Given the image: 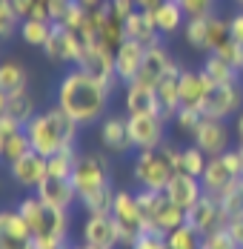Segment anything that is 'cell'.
I'll use <instances>...</instances> for the list:
<instances>
[{"label":"cell","mask_w":243,"mask_h":249,"mask_svg":"<svg viewBox=\"0 0 243 249\" xmlns=\"http://www.w3.org/2000/svg\"><path fill=\"white\" fill-rule=\"evenodd\" d=\"M129 118V141L132 149H160L166 143V126L163 115H126Z\"/></svg>","instance_id":"cell-8"},{"label":"cell","mask_w":243,"mask_h":249,"mask_svg":"<svg viewBox=\"0 0 243 249\" xmlns=\"http://www.w3.org/2000/svg\"><path fill=\"white\" fill-rule=\"evenodd\" d=\"M77 160H80L77 146L60 149L57 155L49 158V178H66V180H72V172H74V166H77Z\"/></svg>","instance_id":"cell-33"},{"label":"cell","mask_w":243,"mask_h":249,"mask_svg":"<svg viewBox=\"0 0 243 249\" xmlns=\"http://www.w3.org/2000/svg\"><path fill=\"white\" fill-rule=\"evenodd\" d=\"M20 23H23V18L17 15L15 3H12V0H0V40H3V43L12 40V37L20 32Z\"/></svg>","instance_id":"cell-36"},{"label":"cell","mask_w":243,"mask_h":249,"mask_svg":"<svg viewBox=\"0 0 243 249\" xmlns=\"http://www.w3.org/2000/svg\"><path fill=\"white\" fill-rule=\"evenodd\" d=\"M17 212L26 218V224L32 229V238H40V235L69 238V212L46 206L37 198V192H26L23 198L17 200Z\"/></svg>","instance_id":"cell-3"},{"label":"cell","mask_w":243,"mask_h":249,"mask_svg":"<svg viewBox=\"0 0 243 249\" xmlns=\"http://www.w3.org/2000/svg\"><path fill=\"white\" fill-rule=\"evenodd\" d=\"M220 198V206H223V212H226V218L232 221V218H243V178H238Z\"/></svg>","instance_id":"cell-39"},{"label":"cell","mask_w":243,"mask_h":249,"mask_svg":"<svg viewBox=\"0 0 243 249\" xmlns=\"http://www.w3.org/2000/svg\"><path fill=\"white\" fill-rule=\"evenodd\" d=\"M115 183L112 186H103V189H97L92 195H86V198H80L77 203L83 206V212L86 215H95V212H112V203H115Z\"/></svg>","instance_id":"cell-34"},{"label":"cell","mask_w":243,"mask_h":249,"mask_svg":"<svg viewBox=\"0 0 243 249\" xmlns=\"http://www.w3.org/2000/svg\"><path fill=\"white\" fill-rule=\"evenodd\" d=\"M238 146V143H235ZM238 152H241V175H243V146H238Z\"/></svg>","instance_id":"cell-54"},{"label":"cell","mask_w":243,"mask_h":249,"mask_svg":"<svg viewBox=\"0 0 243 249\" xmlns=\"http://www.w3.org/2000/svg\"><path fill=\"white\" fill-rule=\"evenodd\" d=\"M109 9H112L118 18H123V20H126V18L138 9V3H135V0H109Z\"/></svg>","instance_id":"cell-47"},{"label":"cell","mask_w":243,"mask_h":249,"mask_svg":"<svg viewBox=\"0 0 243 249\" xmlns=\"http://www.w3.org/2000/svg\"><path fill=\"white\" fill-rule=\"evenodd\" d=\"M37 100L29 89H20V92H0V115L17 121V124L29 126L32 118L37 115Z\"/></svg>","instance_id":"cell-23"},{"label":"cell","mask_w":243,"mask_h":249,"mask_svg":"<svg viewBox=\"0 0 243 249\" xmlns=\"http://www.w3.org/2000/svg\"><path fill=\"white\" fill-rule=\"evenodd\" d=\"M177 175L174 163L163 149H140L135 152L132 160V180L138 189H152V192H166L169 180Z\"/></svg>","instance_id":"cell-4"},{"label":"cell","mask_w":243,"mask_h":249,"mask_svg":"<svg viewBox=\"0 0 243 249\" xmlns=\"http://www.w3.org/2000/svg\"><path fill=\"white\" fill-rule=\"evenodd\" d=\"M203 195H206V192H203L200 178H194V175H189V172H177L169 180V186H166V198H169L177 209H183V212H189Z\"/></svg>","instance_id":"cell-21"},{"label":"cell","mask_w":243,"mask_h":249,"mask_svg":"<svg viewBox=\"0 0 243 249\" xmlns=\"http://www.w3.org/2000/svg\"><path fill=\"white\" fill-rule=\"evenodd\" d=\"M183 43L192 52L209 54V18H189L183 26Z\"/></svg>","instance_id":"cell-31"},{"label":"cell","mask_w":243,"mask_h":249,"mask_svg":"<svg viewBox=\"0 0 243 249\" xmlns=\"http://www.w3.org/2000/svg\"><path fill=\"white\" fill-rule=\"evenodd\" d=\"M192 143L200 146L209 158H220L223 152L232 149V129L229 121H218V118H200V124L192 135Z\"/></svg>","instance_id":"cell-14"},{"label":"cell","mask_w":243,"mask_h":249,"mask_svg":"<svg viewBox=\"0 0 243 249\" xmlns=\"http://www.w3.org/2000/svg\"><path fill=\"white\" fill-rule=\"evenodd\" d=\"M186 18H212L218 9V0H180Z\"/></svg>","instance_id":"cell-41"},{"label":"cell","mask_w":243,"mask_h":249,"mask_svg":"<svg viewBox=\"0 0 243 249\" xmlns=\"http://www.w3.org/2000/svg\"><path fill=\"white\" fill-rule=\"evenodd\" d=\"M235 143L243 146V109H241V115L235 118Z\"/></svg>","instance_id":"cell-50"},{"label":"cell","mask_w":243,"mask_h":249,"mask_svg":"<svg viewBox=\"0 0 243 249\" xmlns=\"http://www.w3.org/2000/svg\"><path fill=\"white\" fill-rule=\"evenodd\" d=\"M0 235H12V238H32V229L26 224V218L15 209H3L0 212Z\"/></svg>","instance_id":"cell-35"},{"label":"cell","mask_w":243,"mask_h":249,"mask_svg":"<svg viewBox=\"0 0 243 249\" xmlns=\"http://www.w3.org/2000/svg\"><path fill=\"white\" fill-rule=\"evenodd\" d=\"M29 152H32V141H29L26 126L0 115V158L6 163H12V160L29 155Z\"/></svg>","instance_id":"cell-17"},{"label":"cell","mask_w":243,"mask_h":249,"mask_svg":"<svg viewBox=\"0 0 243 249\" xmlns=\"http://www.w3.org/2000/svg\"><path fill=\"white\" fill-rule=\"evenodd\" d=\"M123 109L126 115H160V100L155 86H143V83H126L123 86Z\"/></svg>","instance_id":"cell-22"},{"label":"cell","mask_w":243,"mask_h":249,"mask_svg":"<svg viewBox=\"0 0 243 249\" xmlns=\"http://www.w3.org/2000/svg\"><path fill=\"white\" fill-rule=\"evenodd\" d=\"M232 3H235V6H238V9H243V0H232Z\"/></svg>","instance_id":"cell-55"},{"label":"cell","mask_w":243,"mask_h":249,"mask_svg":"<svg viewBox=\"0 0 243 249\" xmlns=\"http://www.w3.org/2000/svg\"><path fill=\"white\" fill-rule=\"evenodd\" d=\"M126 37H129V40H138V43H143V46H157V43L166 40V37L157 32L152 12H146V9H135V12L126 18Z\"/></svg>","instance_id":"cell-26"},{"label":"cell","mask_w":243,"mask_h":249,"mask_svg":"<svg viewBox=\"0 0 243 249\" xmlns=\"http://www.w3.org/2000/svg\"><path fill=\"white\" fill-rule=\"evenodd\" d=\"M138 3V9H146V12H152V9H157L163 0H135Z\"/></svg>","instance_id":"cell-52"},{"label":"cell","mask_w":243,"mask_h":249,"mask_svg":"<svg viewBox=\"0 0 243 249\" xmlns=\"http://www.w3.org/2000/svg\"><path fill=\"white\" fill-rule=\"evenodd\" d=\"M80 241L97 249H118L121 247V226L112 218V212L86 215V221L80 226Z\"/></svg>","instance_id":"cell-12"},{"label":"cell","mask_w":243,"mask_h":249,"mask_svg":"<svg viewBox=\"0 0 243 249\" xmlns=\"http://www.w3.org/2000/svg\"><path fill=\"white\" fill-rule=\"evenodd\" d=\"M37 198L43 200L46 206H52V209L69 212L74 206V200H77V189H74L72 180H66V178H46L40 183V189H37Z\"/></svg>","instance_id":"cell-25"},{"label":"cell","mask_w":243,"mask_h":249,"mask_svg":"<svg viewBox=\"0 0 243 249\" xmlns=\"http://www.w3.org/2000/svg\"><path fill=\"white\" fill-rule=\"evenodd\" d=\"M200 69L206 72V77H209L212 83H235V80H243L241 69H238L235 63L223 60V57H220V54H215V52L203 54V63H200Z\"/></svg>","instance_id":"cell-29"},{"label":"cell","mask_w":243,"mask_h":249,"mask_svg":"<svg viewBox=\"0 0 243 249\" xmlns=\"http://www.w3.org/2000/svg\"><path fill=\"white\" fill-rule=\"evenodd\" d=\"M9 175H12L15 186H20L26 192H37L40 183L49 178V158H43V155H37L32 149L29 155L9 163Z\"/></svg>","instance_id":"cell-15"},{"label":"cell","mask_w":243,"mask_h":249,"mask_svg":"<svg viewBox=\"0 0 243 249\" xmlns=\"http://www.w3.org/2000/svg\"><path fill=\"white\" fill-rule=\"evenodd\" d=\"M0 249H35V238H12V235H0Z\"/></svg>","instance_id":"cell-46"},{"label":"cell","mask_w":243,"mask_h":249,"mask_svg":"<svg viewBox=\"0 0 243 249\" xmlns=\"http://www.w3.org/2000/svg\"><path fill=\"white\" fill-rule=\"evenodd\" d=\"M226 221L229 218H226V212L220 206V198H215V195H203L186 212V226L194 229L200 238H206V235H212L218 229H226Z\"/></svg>","instance_id":"cell-13"},{"label":"cell","mask_w":243,"mask_h":249,"mask_svg":"<svg viewBox=\"0 0 243 249\" xmlns=\"http://www.w3.org/2000/svg\"><path fill=\"white\" fill-rule=\"evenodd\" d=\"M77 69H83V72H89V75L100 77V80L109 83L112 89L123 86L121 80H118V72H115V52L106 49L100 40H83V52H80Z\"/></svg>","instance_id":"cell-10"},{"label":"cell","mask_w":243,"mask_h":249,"mask_svg":"<svg viewBox=\"0 0 243 249\" xmlns=\"http://www.w3.org/2000/svg\"><path fill=\"white\" fill-rule=\"evenodd\" d=\"M243 109V80L235 83H215L209 98L203 103V118H218V121H229L238 118Z\"/></svg>","instance_id":"cell-9"},{"label":"cell","mask_w":243,"mask_h":249,"mask_svg":"<svg viewBox=\"0 0 243 249\" xmlns=\"http://www.w3.org/2000/svg\"><path fill=\"white\" fill-rule=\"evenodd\" d=\"M200 249H241V247L229 238V232H226V229H218V232H212V235L200 238Z\"/></svg>","instance_id":"cell-43"},{"label":"cell","mask_w":243,"mask_h":249,"mask_svg":"<svg viewBox=\"0 0 243 249\" xmlns=\"http://www.w3.org/2000/svg\"><path fill=\"white\" fill-rule=\"evenodd\" d=\"M97 138L106 152H115V155L135 152L132 141H129V118L126 115H106L97 126Z\"/></svg>","instance_id":"cell-18"},{"label":"cell","mask_w":243,"mask_h":249,"mask_svg":"<svg viewBox=\"0 0 243 249\" xmlns=\"http://www.w3.org/2000/svg\"><path fill=\"white\" fill-rule=\"evenodd\" d=\"M241 175L235 172L232 166H229V160L220 155V158H209V163H206V169L200 175V183H203V192L206 195H223L235 180H238Z\"/></svg>","instance_id":"cell-24"},{"label":"cell","mask_w":243,"mask_h":249,"mask_svg":"<svg viewBox=\"0 0 243 249\" xmlns=\"http://www.w3.org/2000/svg\"><path fill=\"white\" fill-rule=\"evenodd\" d=\"M129 249H169V241H166V235L163 232H157V229H149L146 226L143 232L135 238V244Z\"/></svg>","instance_id":"cell-40"},{"label":"cell","mask_w":243,"mask_h":249,"mask_svg":"<svg viewBox=\"0 0 243 249\" xmlns=\"http://www.w3.org/2000/svg\"><path fill=\"white\" fill-rule=\"evenodd\" d=\"M72 183L77 189V200L92 195L103 186H112V166L106 155L97 152H80V160L72 172Z\"/></svg>","instance_id":"cell-6"},{"label":"cell","mask_w":243,"mask_h":249,"mask_svg":"<svg viewBox=\"0 0 243 249\" xmlns=\"http://www.w3.org/2000/svg\"><path fill=\"white\" fill-rule=\"evenodd\" d=\"M180 75H183V66L174 60L169 66V72L160 77V83L155 86L157 92V100H160V115L166 121H174V115L180 112Z\"/></svg>","instance_id":"cell-20"},{"label":"cell","mask_w":243,"mask_h":249,"mask_svg":"<svg viewBox=\"0 0 243 249\" xmlns=\"http://www.w3.org/2000/svg\"><path fill=\"white\" fill-rule=\"evenodd\" d=\"M112 218L121 226V247H132L135 238L146 229L143 209L138 203V195L132 189H118L115 192V203H112Z\"/></svg>","instance_id":"cell-7"},{"label":"cell","mask_w":243,"mask_h":249,"mask_svg":"<svg viewBox=\"0 0 243 249\" xmlns=\"http://www.w3.org/2000/svg\"><path fill=\"white\" fill-rule=\"evenodd\" d=\"M172 63H174V57H172V52L166 49L163 43L149 46V49H146L143 69H140V75H138V83H143V86H157L160 77L169 72ZM132 83H135V80H132Z\"/></svg>","instance_id":"cell-27"},{"label":"cell","mask_w":243,"mask_h":249,"mask_svg":"<svg viewBox=\"0 0 243 249\" xmlns=\"http://www.w3.org/2000/svg\"><path fill=\"white\" fill-rule=\"evenodd\" d=\"M135 195H138V203H140V209H143V218H146V226H149V229H157V232L169 235L172 229H177V226L186 224V212L177 209V206L166 198V192L138 189Z\"/></svg>","instance_id":"cell-5"},{"label":"cell","mask_w":243,"mask_h":249,"mask_svg":"<svg viewBox=\"0 0 243 249\" xmlns=\"http://www.w3.org/2000/svg\"><path fill=\"white\" fill-rule=\"evenodd\" d=\"M226 232H229V238L243 249V218H232V221H226Z\"/></svg>","instance_id":"cell-49"},{"label":"cell","mask_w":243,"mask_h":249,"mask_svg":"<svg viewBox=\"0 0 243 249\" xmlns=\"http://www.w3.org/2000/svg\"><path fill=\"white\" fill-rule=\"evenodd\" d=\"M74 0H52L49 3V20L52 23H63L66 20V15H69V9H72Z\"/></svg>","instance_id":"cell-44"},{"label":"cell","mask_w":243,"mask_h":249,"mask_svg":"<svg viewBox=\"0 0 243 249\" xmlns=\"http://www.w3.org/2000/svg\"><path fill=\"white\" fill-rule=\"evenodd\" d=\"M35 249H72V244H69V238L40 235V238H35Z\"/></svg>","instance_id":"cell-45"},{"label":"cell","mask_w":243,"mask_h":249,"mask_svg":"<svg viewBox=\"0 0 243 249\" xmlns=\"http://www.w3.org/2000/svg\"><path fill=\"white\" fill-rule=\"evenodd\" d=\"M29 89V69L17 57H9L0 63V92H20Z\"/></svg>","instance_id":"cell-30"},{"label":"cell","mask_w":243,"mask_h":249,"mask_svg":"<svg viewBox=\"0 0 243 249\" xmlns=\"http://www.w3.org/2000/svg\"><path fill=\"white\" fill-rule=\"evenodd\" d=\"M229 26H232V40L243 43V9H238L235 15H229Z\"/></svg>","instance_id":"cell-48"},{"label":"cell","mask_w":243,"mask_h":249,"mask_svg":"<svg viewBox=\"0 0 243 249\" xmlns=\"http://www.w3.org/2000/svg\"><path fill=\"white\" fill-rule=\"evenodd\" d=\"M40 52L46 54L49 63H57V66H77L80 52H83V37H80L77 32H72V29H66V26L54 23L46 46Z\"/></svg>","instance_id":"cell-11"},{"label":"cell","mask_w":243,"mask_h":249,"mask_svg":"<svg viewBox=\"0 0 243 249\" xmlns=\"http://www.w3.org/2000/svg\"><path fill=\"white\" fill-rule=\"evenodd\" d=\"M77 3H80V6H83L86 12H97V9H100V6H103L106 0H77Z\"/></svg>","instance_id":"cell-51"},{"label":"cell","mask_w":243,"mask_h":249,"mask_svg":"<svg viewBox=\"0 0 243 249\" xmlns=\"http://www.w3.org/2000/svg\"><path fill=\"white\" fill-rule=\"evenodd\" d=\"M226 43H232V26L229 18H220L218 12L209 18V52L223 49Z\"/></svg>","instance_id":"cell-38"},{"label":"cell","mask_w":243,"mask_h":249,"mask_svg":"<svg viewBox=\"0 0 243 249\" xmlns=\"http://www.w3.org/2000/svg\"><path fill=\"white\" fill-rule=\"evenodd\" d=\"M72 249H97V247H89V244H83V241H80V244H72Z\"/></svg>","instance_id":"cell-53"},{"label":"cell","mask_w":243,"mask_h":249,"mask_svg":"<svg viewBox=\"0 0 243 249\" xmlns=\"http://www.w3.org/2000/svg\"><path fill=\"white\" fill-rule=\"evenodd\" d=\"M200 118H203L200 112H192V109H180V112L174 115V121H172V124H174V129H177L180 135H189V138H192L194 129H197V124H200Z\"/></svg>","instance_id":"cell-42"},{"label":"cell","mask_w":243,"mask_h":249,"mask_svg":"<svg viewBox=\"0 0 243 249\" xmlns=\"http://www.w3.org/2000/svg\"><path fill=\"white\" fill-rule=\"evenodd\" d=\"M83 126L77 124V121H72L57 103L40 109L32 118V124L26 126L32 149L37 152V155H43V158H52V155H57L66 146H77V132Z\"/></svg>","instance_id":"cell-2"},{"label":"cell","mask_w":243,"mask_h":249,"mask_svg":"<svg viewBox=\"0 0 243 249\" xmlns=\"http://www.w3.org/2000/svg\"><path fill=\"white\" fill-rule=\"evenodd\" d=\"M206 163H209V155L200 149V146L189 143V146L180 149V172H189L194 178H200L203 169H206Z\"/></svg>","instance_id":"cell-37"},{"label":"cell","mask_w":243,"mask_h":249,"mask_svg":"<svg viewBox=\"0 0 243 249\" xmlns=\"http://www.w3.org/2000/svg\"><path fill=\"white\" fill-rule=\"evenodd\" d=\"M112 95H115V89L109 83H103L100 77L89 75V72L74 66V69H69L66 75L57 80L54 103L80 126H92L106 118Z\"/></svg>","instance_id":"cell-1"},{"label":"cell","mask_w":243,"mask_h":249,"mask_svg":"<svg viewBox=\"0 0 243 249\" xmlns=\"http://www.w3.org/2000/svg\"><path fill=\"white\" fill-rule=\"evenodd\" d=\"M52 29H54V23H52V20L26 18L23 23H20L17 37L23 40L26 46H32V49H43V46H46V40H49V35H52Z\"/></svg>","instance_id":"cell-32"},{"label":"cell","mask_w":243,"mask_h":249,"mask_svg":"<svg viewBox=\"0 0 243 249\" xmlns=\"http://www.w3.org/2000/svg\"><path fill=\"white\" fill-rule=\"evenodd\" d=\"M146 49L149 46L138 43V40H129V37L118 46V52H115V72H118V80L123 86L138 80L140 69H143V60H146Z\"/></svg>","instance_id":"cell-19"},{"label":"cell","mask_w":243,"mask_h":249,"mask_svg":"<svg viewBox=\"0 0 243 249\" xmlns=\"http://www.w3.org/2000/svg\"><path fill=\"white\" fill-rule=\"evenodd\" d=\"M212 80L206 77V72L197 66V69H186L183 66V75H180V109H192L203 115V103L212 92Z\"/></svg>","instance_id":"cell-16"},{"label":"cell","mask_w":243,"mask_h":249,"mask_svg":"<svg viewBox=\"0 0 243 249\" xmlns=\"http://www.w3.org/2000/svg\"><path fill=\"white\" fill-rule=\"evenodd\" d=\"M152 18H155V26L163 37H174L177 32H183V26L189 20L180 0H163L157 9H152Z\"/></svg>","instance_id":"cell-28"}]
</instances>
